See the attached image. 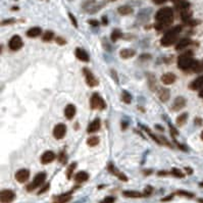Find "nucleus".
<instances>
[{
  "mask_svg": "<svg viewBox=\"0 0 203 203\" xmlns=\"http://www.w3.org/2000/svg\"><path fill=\"white\" fill-rule=\"evenodd\" d=\"M182 31V26L173 27L171 30L166 31L160 40V43L163 47H169L171 45L175 44L178 40V36Z\"/></svg>",
  "mask_w": 203,
  "mask_h": 203,
  "instance_id": "f257e3e1",
  "label": "nucleus"
},
{
  "mask_svg": "<svg viewBox=\"0 0 203 203\" xmlns=\"http://www.w3.org/2000/svg\"><path fill=\"white\" fill-rule=\"evenodd\" d=\"M155 20L157 24L162 25L163 27L169 26L173 20V12L171 7H163L159 9L155 14Z\"/></svg>",
  "mask_w": 203,
  "mask_h": 203,
  "instance_id": "f03ea898",
  "label": "nucleus"
},
{
  "mask_svg": "<svg viewBox=\"0 0 203 203\" xmlns=\"http://www.w3.org/2000/svg\"><path fill=\"white\" fill-rule=\"evenodd\" d=\"M195 63L196 60L193 58V53L191 51H188V52L180 55L179 58H178V67L182 70H193Z\"/></svg>",
  "mask_w": 203,
  "mask_h": 203,
  "instance_id": "7ed1b4c3",
  "label": "nucleus"
},
{
  "mask_svg": "<svg viewBox=\"0 0 203 203\" xmlns=\"http://www.w3.org/2000/svg\"><path fill=\"white\" fill-rule=\"evenodd\" d=\"M46 177H47L46 173H44V171L37 173V175L35 176L34 180L32 181V183L29 184V185L27 186V190H28L29 192H31V191H34L37 188H39L40 186H42L43 184H44V182L46 181Z\"/></svg>",
  "mask_w": 203,
  "mask_h": 203,
  "instance_id": "20e7f679",
  "label": "nucleus"
},
{
  "mask_svg": "<svg viewBox=\"0 0 203 203\" xmlns=\"http://www.w3.org/2000/svg\"><path fill=\"white\" fill-rule=\"evenodd\" d=\"M90 105L92 109H99V110H103L106 108V103L103 100V98L97 93H94L90 99Z\"/></svg>",
  "mask_w": 203,
  "mask_h": 203,
  "instance_id": "39448f33",
  "label": "nucleus"
},
{
  "mask_svg": "<svg viewBox=\"0 0 203 203\" xmlns=\"http://www.w3.org/2000/svg\"><path fill=\"white\" fill-rule=\"evenodd\" d=\"M22 45H24V42H22V38H20L18 35L12 36L11 39L9 40V42H8V47H9V49L12 51L20 50L22 47Z\"/></svg>",
  "mask_w": 203,
  "mask_h": 203,
  "instance_id": "423d86ee",
  "label": "nucleus"
},
{
  "mask_svg": "<svg viewBox=\"0 0 203 203\" xmlns=\"http://www.w3.org/2000/svg\"><path fill=\"white\" fill-rule=\"evenodd\" d=\"M83 72H84L85 79H86V83L89 87H95L98 85V80L94 77V74H92L89 68L84 67L83 68Z\"/></svg>",
  "mask_w": 203,
  "mask_h": 203,
  "instance_id": "0eeeda50",
  "label": "nucleus"
},
{
  "mask_svg": "<svg viewBox=\"0 0 203 203\" xmlns=\"http://www.w3.org/2000/svg\"><path fill=\"white\" fill-rule=\"evenodd\" d=\"M15 198V193L12 190H2L0 193V201L1 203H11Z\"/></svg>",
  "mask_w": 203,
  "mask_h": 203,
  "instance_id": "6e6552de",
  "label": "nucleus"
},
{
  "mask_svg": "<svg viewBox=\"0 0 203 203\" xmlns=\"http://www.w3.org/2000/svg\"><path fill=\"white\" fill-rule=\"evenodd\" d=\"M67 134V126L65 124H57L53 129V136L57 140H60Z\"/></svg>",
  "mask_w": 203,
  "mask_h": 203,
  "instance_id": "1a4fd4ad",
  "label": "nucleus"
},
{
  "mask_svg": "<svg viewBox=\"0 0 203 203\" xmlns=\"http://www.w3.org/2000/svg\"><path fill=\"white\" fill-rule=\"evenodd\" d=\"M15 180L18 182V183H26L27 181L30 178V171L27 169H18V171L15 173V176H14Z\"/></svg>",
  "mask_w": 203,
  "mask_h": 203,
  "instance_id": "9d476101",
  "label": "nucleus"
},
{
  "mask_svg": "<svg viewBox=\"0 0 203 203\" xmlns=\"http://www.w3.org/2000/svg\"><path fill=\"white\" fill-rule=\"evenodd\" d=\"M107 169H108V171L111 173V175L115 176L117 178H119L121 181L123 182H127L128 181V177L125 175L124 173H122V171H119V169H117V167L113 165V163H108V166H107Z\"/></svg>",
  "mask_w": 203,
  "mask_h": 203,
  "instance_id": "9b49d317",
  "label": "nucleus"
},
{
  "mask_svg": "<svg viewBox=\"0 0 203 203\" xmlns=\"http://www.w3.org/2000/svg\"><path fill=\"white\" fill-rule=\"evenodd\" d=\"M55 158H56V155L53 151H46L41 156V162L42 164H48V163L52 162Z\"/></svg>",
  "mask_w": 203,
  "mask_h": 203,
  "instance_id": "f8f14e48",
  "label": "nucleus"
},
{
  "mask_svg": "<svg viewBox=\"0 0 203 203\" xmlns=\"http://www.w3.org/2000/svg\"><path fill=\"white\" fill-rule=\"evenodd\" d=\"M177 80V77H176L175 74L173 72H166V74H162L161 77V82L163 83L164 85H171L176 82Z\"/></svg>",
  "mask_w": 203,
  "mask_h": 203,
  "instance_id": "ddd939ff",
  "label": "nucleus"
},
{
  "mask_svg": "<svg viewBox=\"0 0 203 203\" xmlns=\"http://www.w3.org/2000/svg\"><path fill=\"white\" fill-rule=\"evenodd\" d=\"M185 105H186V99L182 96H179L175 99V101H173V110H175V111L181 110L182 108L185 107Z\"/></svg>",
  "mask_w": 203,
  "mask_h": 203,
  "instance_id": "4468645a",
  "label": "nucleus"
},
{
  "mask_svg": "<svg viewBox=\"0 0 203 203\" xmlns=\"http://www.w3.org/2000/svg\"><path fill=\"white\" fill-rule=\"evenodd\" d=\"M101 128V122L99 119H95L94 121L92 122V123L90 124V125L88 126V128H87V132H88L89 134H92V133H95V132L99 131Z\"/></svg>",
  "mask_w": 203,
  "mask_h": 203,
  "instance_id": "2eb2a0df",
  "label": "nucleus"
},
{
  "mask_svg": "<svg viewBox=\"0 0 203 203\" xmlns=\"http://www.w3.org/2000/svg\"><path fill=\"white\" fill-rule=\"evenodd\" d=\"M190 89H192V90H198L200 91L201 89H203V74L200 77H198V78H196L195 80L193 81V82L190 84Z\"/></svg>",
  "mask_w": 203,
  "mask_h": 203,
  "instance_id": "dca6fc26",
  "label": "nucleus"
},
{
  "mask_svg": "<svg viewBox=\"0 0 203 203\" xmlns=\"http://www.w3.org/2000/svg\"><path fill=\"white\" fill-rule=\"evenodd\" d=\"M76 57L81 61H84V63H88L89 61V55L86 52V50L82 48H77L76 49Z\"/></svg>",
  "mask_w": 203,
  "mask_h": 203,
  "instance_id": "f3484780",
  "label": "nucleus"
},
{
  "mask_svg": "<svg viewBox=\"0 0 203 203\" xmlns=\"http://www.w3.org/2000/svg\"><path fill=\"white\" fill-rule=\"evenodd\" d=\"M76 112H77V109L74 104L67 105V107H65V115L67 119H74V117L76 115Z\"/></svg>",
  "mask_w": 203,
  "mask_h": 203,
  "instance_id": "a211bd4d",
  "label": "nucleus"
},
{
  "mask_svg": "<svg viewBox=\"0 0 203 203\" xmlns=\"http://www.w3.org/2000/svg\"><path fill=\"white\" fill-rule=\"evenodd\" d=\"M191 44H192V41L190 40V39H188V38L181 39V40L177 43V45H176V50H184V49H186Z\"/></svg>",
  "mask_w": 203,
  "mask_h": 203,
  "instance_id": "6ab92c4d",
  "label": "nucleus"
},
{
  "mask_svg": "<svg viewBox=\"0 0 203 203\" xmlns=\"http://www.w3.org/2000/svg\"><path fill=\"white\" fill-rule=\"evenodd\" d=\"M169 96H171V92H169V89L162 88L158 91V98L160 99V101H162V102H166L169 99Z\"/></svg>",
  "mask_w": 203,
  "mask_h": 203,
  "instance_id": "aec40b11",
  "label": "nucleus"
},
{
  "mask_svg": "<svg viewBox=\"0 0 203 203\" xmlns=\"http://www.w3.org/2000/svg\"><path fill=\"white\" fill-rule=\"evenodd\" d=\"M88 179H89V175L86 173V171H79V173L74 176V181L79 184L88 181Z\"/></svg>",
  "mask_w": 203,
  "mask_h": 203,
  "instance_id": "412c9836",
  "label": "nucleus"
},
{
  "mask_svg": "<svg viewBox=\"0 0 203 203\" xmlns=\"http://www.w3.org/2000/svg\"><path fill=\"white\" fill-rule=\"evenodd\" d=\"M42 34V30L39 27H34V28H31L30 30L27 32V36L29 38H36V37L40 36Z\"/></svg>",
  "mask_w": 203,
  "mask_h": 203,
  "instance_id": "4be33fe9",
  "label": "nucleus"
},
{
  "mask_svg": "<svg viewBox=\"0 0 203 203\" xmlns=\"http://www.w3.org/2000/svg\"><path fill=\"white\" fill-rule=\"evenodd\" d=\"M123 195L127 198H141L144 196V194L138 191H124Z\"/></svg>",
  "mask_w": 203,
  "mask_h": 203,
  "instance_id": "5701e85b",
  "label": "nucleus"
},
{
  "mask_svg": "<svg viewBox=\"0 0 203 203\" xmlns=\"http://www.w3.org/2000/svg\"><path fill=\"white\" fill-rule=\"evenodd\" d=\"M135 54H136V52L133 49H123V50H121V52H119L121 57H123V58H125V59L131 58V57H133Z\"/></svg>",
  "mask_w": 203,
  "mask_h": 203,
  "instance_id": "b1692460",
  "label": "nucleus"
},
{
  "mask_svg": "<svg viewBox=\"0 0 203 203\" xmlns=\"http://www.w3.org/2000/svg\"><path fill=\"white\" fill-rule=\"evenodd\" d=\"M147 77H148L149 88H150L152 91H154V89L156 88V79H155V76L152 74H147Z\"/></svg>",
  "mask_w": 203,
  "mask_h": 203,
  "instance_id": "393cba45",
  "label": "nucleus"
},
{
  "mask_svg": "<svg viewBox=\"0 0 203 203\" xmlns=\"http://www.w3.org/2000/svg\"><path fill=\"white\" fill-rule=\"evenodd\" d=\"M119 12L122 14V15H128V14L133 13V8H132L131 6L124 5V6H121V7L119 8Z\"/></svg>",
  "mask_w": 203,
  "mask_h": 203,
  "instance_id": "a878e982",
  "label": "nucleus"
},
{
  "mask_svg": "<svg viewBox=\"0 0 203 203\" xmlns=\"http://www.w3.org/2000/svg\"><path fill=\"white\" fill-rule=\"evenodd\" d=\"M190 7V3L187 1H183V2H180V3H177L176 4V8L180 11H185V10H188Z\"/></svg>",
  "mask_w": 203,
  "mask_h": 203,
  "instance_id": "bb28decb",
  "label": "nucleus"
},
{
  "mask_svg": "<svg viewBox=\"0 0 203 203\" xmlns=\"http://www.w3.org/2000/svg\"><path fill=\"white\" fill-rule=\"evenodd\" d=\"M181 18H182V20H183L185 22H191L192 12L190 11L189 9H188V10H185V11H182V12H181Z\"/></svg>",
  "mask_w": 203,
  "mask_h": 203,
  "instance_id": "cd10ccee",
  "label": "nucleus"
},
{
  "mask_svg": "<svg viewBox=\"0 0 203 203\" xmlns=\"http://www.w3.org/2000/svg\"><path fill=\"white\" fill-rule=\"evenodd\" d=\"M53 38H54V33H53L52 31H46L42 36V40L44 41V42H49V41H51Z\"/></svg>",
  "mask_w": 203,
  "mask_h": 203,
  "instance_id": "c85d7f7f",
  "label": "nucleus"
},
{
  "mask_svg": "<svg viewBox=\"0 0 203 203\" xmlns=\"http://www.w3.org/2000/svg\"><path fill=\"white\" fill-rule=\"evenodd\" d=\"M187 119H188L187 113H182L181 115H179V117H177V119H176V123H177L178 126H183L184 124L186 123Z\"/></svg>",
  "mask_w": 203,
  "mask_h": 203,
  "instance_id": "c756f323",
  "label": "nucleus"
},
{
  "mask_svg": "<svg viewBox=\"0 0 203 203\" xmlns=\"http://www.w3.org/2000/svg\"><path fill=\"white\" fill-rule=\"evenodd\" d=\"M121 37H122V32L119 30V29H115V30H113L112 33H111L110 39L112 42H117Z\"/></svg>",
  "mask_w": 203,
  "mask_h": 203,
  "instance_id": "7c9ffc66",
  "label": "nucleus"
},
{
  "mask_svg": "<svg viewBox=\"0 0 203 203\" xmlns=\"http://www.w3.org/2000/svg\"><path fill=\"white\" fill-rule=\"evenodd\" d=\"M122 100L124 101L125 103H131L132 101V96L131 94H130L129 92H127V91H123V94H122Z\"/></svg>",
  "mask_w": 203,
  "mask_h": 203,
  "instance_id": "2f4dec72",
  "label": "nucleus"
},
{
  "mask_svg": "<svg viewBox=\"0 0 203 203\" xmlns=\"http://www.w3.org/2000/svg\"><path fill=\"white\" fill-rule=\"evenodd\" d=\"M99 143V138L98 137H91V138L88 139V141H87V144L89 145V146L91 147H94L96 146V145H98Z\"/></svg>",
  "mask_w": 203,
  "mask_h": 203,
  "instance_id": "473e14b6",
  "label": "nucleus"
},
{
  "mask_svg": "<svg viewBox=\"0 0 203 203\" xmlns=\"http://www.w3.org/2000/svg\"><path fill=\"white\" fill-rule=\"evenodd\" d=\"M77 167V163L74 162L67 167V178L68 180L72 179V171H74V169Z\"/></svg>",
  "mask_w": 203,
  "mask_h": 203,
  "instance_id": "72a5a7b5",
  "label": "nucleus"
},
{
  "mask_svg": "<svg viewBox=\"0 0 203 203\" xmlns=\"http://www.w3.org/2000/svg\"><path fill=\"white\" fill-rule=\"evenodd\" d=\"M177 194H178V195H180V196H183V197H187V198L195 197V195H194L193 193H191V192H188V191H184V190H180V191H178Z\"/></svg>",
  "mask_w": 203,
  "mask_h": 203,
  "instance_id": "f704fd0d",
  "label": "nucleus"
},
{
  "mask_svg": "<svg viewBox=\"0 0 203 203\" xmlns=\"http://www.w3.org/2000/svg\"><path fill=\"white\" fill-rule=\"evenodd\" d=\"M193 72H203V60L202 61H196L195 67H193Z\"/></svg>",
  "mask_w": 203,
  "mask_h": 203,
  "instance_id": "c9c22d12",
  "label": "nucleus"
},
{
  "mask_svg": "<svg viewBox=\"0 0 203 203\" xmlns=\"http://www.w3.org/2000/svg\"><path fill=\"white\" fill-rule=\"evenodd\" d=\"M58 160H59V162H61L63 164H65V163H67V153L65 152V151H61L60 153H59V155H58Z\"/></svg>",
  "mask_w": 203,
  "mask_h": 203,
  "instance_id": "e433bc0d",
  "label": "nucleus"
},
{
  "mask_svg": "<svg viewBox=\"0 0 203 203\" xmlns=\"http://www.w3.org/2000/svg\"><path fill=\"white\" fill-rule=\"evenodd\" d=\"M142 128H143V129H144V130H145V131H146V132H147V133H148V135H149V136H150V137H151V138H152V139H153V140H154V141H155V142H156V143H157V144H159V145H160V144H161V141H159V140H158V138H157V137H156V136H154V135H153V134H152V133H151V131H150V130H149V129H148V128H146V127H143V126H142Z\"/></svg>",
  "mask_w": 203,
  "mask_h": 203,
  "instance_id": "4c0bfd02",
  "label": "nucleus"
},
{
  "mask_svg": "<svg viewBox=\"0 0 203 203\" xmlns=\"http://www.w3.org/2000/svg\"><path fill=\"white\" fill-rule=\"evenodd\" d=\"M171 175L175 176V177H177V178H184V177H185V175H184V173L178 169H171Z\"/></svg>",
  "mask_w": 203,
  "mask_h": 203,
  "instance_id": "58836bf2",
  "label": "nucleus"
},
{
  "mask_svg": "<svg viewBox=\"0 0 203 203\" xmlns=\"http://www.w3.org/2000/svg\"><path fill=\"white\" fill-rule=\"evenodd\" d=\"M114 202H115L114 197H112V196H107V197H105L100 203H114Z\"/></svg>",
  "mask_w": 203,
  "mask_h": 203,
  "instance_id": "ea45409f",
  "label": "nucleus"
},
{
  "mask_svg": "<svg viewBox=\"0 0 203 203\" xmlns=\"http://www.w3.org/2000/svg\"><path fill=\"white\" fill-rule=\"evenodd\" d=\"M153 192V188L151 186H147L145 188V191H144V196H150Z\"/></svg>",
  "mask_w": 203,
  "mask_h": 203,
  "instance_id": "a19ab883",
  "label": "nucleus"
},
{
  "mask_svg": "<svg viewBox=\"0 0 203 203\" xmlns=\"http://www.w3.org/2000/svg\"><path fill=\"white\" fill-rule=\"evenodd\" d=\"M68 16H70V20H72V25H74L76 28H78V22H77V20H76V18L74 16V14L72 13H68Z\"/></svg>",
  "mask_w": 203,
  "mask_h": 203,
  "instance_id": "79ce46f5",
  "label": "nucleus"
},
{
  "mask_svg": "<svg viewBox=\"0 0 203 203\" xmlns=\"http://www.w3.org/2000/svg\"><path fill=\"white\" fill-rule=\"evenodd\" d=\"M49 188H50V185H49V184H46V185H45L44 187H43L42 189H41L40 191L38 192V195H40V194H43V193H45V192H47L49 190Z\"/></svg>",
  "mask_w": 203,
  "mask_h": 203,
  "instance_id": "37998d69",
  "label": "nucleus"
},
{
  "mask_svg": "<svg viewBox=\"0 0 203 203\" xmlns=\"http://www.w3.org/2000/svg\"><path fill=\"white\" fill-rule=\"evenodd\" d=\"M55 42L58 43L59 45H65V43H67V42H65V39L60 38V37H56V38H55Z\"/></svg>",
  "mask_w": 203,
  "mask_h": 203,
  "instance_id": "c03bdc74",
  "label": "nucleus"
},
{
  "mask_svg": "<svg viewBox=\"0 0 203 203\" xmlns=\"http://www.w3.org/2000/svg\"><path fill=\"white\" fill-rule=\"evenodd\" d=\"M15 22V20H13V18H10V20H3V22H1L2 26H5V25H10V24H13V22Z\"/></svg>",
  "mask_w": 203,
  "mask_h": 203,
  "instance_id": "a18cd8bd",
  "label": "nucleus"
},
{
  "mask_svg": "<svg viewBox=\"0 0 203 203\" xmlns=\"http://www.w3.org/2000/svg\"><path fill=\"white\" fill-rule=\"evenodd\" d=\"M173 198V194H171V195H169V196H166V197L162 198V199H161V201H162V202H166V201H169V200H171Z\"/></svg>",
  "mask_w": 203,
  "mask_h": 203,
  "instance_id": "49530a36",
  "label": "nucleus"
},
{
  "mask_svg": "<svg viewBox=\"0 0 203 203\" xmlns=\"http://www.w3.org/2000/svg\"><path fill=\"white\" fill-rule=\"evenodd\" d=\"M89 24H90L91 26H93V27H98L99 22H97V20H89Z\"/></svg>",
  "mask_w": 203,
  "mask_h": 203,
  "instance_id": "de8ad7c7",
  "label": "nucleus"
},
{
  "mask_svg": "<svg viewBox=\"0 0 203 203\" xmlns=\"http://www.w3.org/2000/svg\"><path fill=\"white\" fill-rule=\"evenodd\" d=\"M151 55L150 54H142L140 56V59H150Z\"/></svg>",
  "mask_w": 203,
  "mask_h": 203,
  "instance_id": "09e8293b",
  "label": "nucleus"
},
{
  "mask_svg": "<svg viewBox=\"0 0 203 203\" xmlns=\"http://www.w3.org/2000/svg\"><path fill=\"white\" fill-rule=\"evenodd\" d=\"M153 2H154L155 4H162V3H164V2H166V0H152Z\"/></svg>",
  "mask_w": 203,
  "mask_h": 203,
  "instance_id": "8fccbe9b",
  "label": "nucleus"
},
{
  "mask_svg": "<svg viewBox=\"0 0 203 203\" xmlns=\"http://www.w3.org/2000/svg\"><path fill=\"white\" fill-rule=\"evenodd\" d=\"M111 74H112V77H114V79H115V82L117 83H119V79H117V72H115V70H111Z\"/></svg>",
  "mask_w": 203,
  "mask_h": 203,
  "instance_id": "3c124183",
  "label": "nucleus"
},
{
  "mask_svg": "<svg viewBox=\"0 0 203 203\" xmlns=\"http://www.w3.org/2000/svg\"><path fill=\"white\" fill-rule=\"evenodd\" d=\"M185 169H186V171H188V173H189V175H192V173H193V171H192L190 167H185Z\"/></svg>",
  "mask_w": 203,
  "mask_h": 203,
  "instance_id": "603ef678",
  "label": "nucleus"
},
{
  "mask_svg": "<svg viewBox=\"0 0 203 203\" xmlns=\"http://www.w3.org/2000/svg\"><path fill=\"white\" fill-rule=\"evenodd\" d=\"M171 2H173L175 4H177V3H180V2H183V1H186V0H171Z\"/></svg>",
  "mask_w": 203,
  "mask_h": 203,
  "instance_id": "864d4df0",
  "label": "nucleus"
},
{
  "mask_svg": "<svg viewBox=\"0 0 203 203\" xmlns=\"http://www.w3.org/2000/svg\"><path fill=\"white\" fill-rule=\"evenodd\" d=\"M102 22H103V25H107V18H106V16H103V18H102Z\"/></svg>",
  "mask_w": 203,
  "mask_h": 203,
  "instance_id": "5fc2aeb1",
  "label": "nucleus"
},
{
  "mask_svg": "<svg viewBox=\"0 0 203 203\" xmlns=\"http://www.w3.org/2000/svg\"><path fill=\"white\" fill-rule=\"evenodd\" d=\"M151 173H152V171L151 169H149V171H144V175H151Z\"/></svg>",
  "mask_w": 203,
  "mask_h": 203,
  "instance_id": "6e6d98bb",
  "label": "nucleus"
},
{
  "mask_svg": "<svg viewBox=\"0 0 203 203\" xmlns=\"http://www.w3.org/2000/svg\"><path fill=\"white\" fill-rule=\"evenodd\" d=\"M199 96L203 98V89H201V90L199 91Z\"/></svg>",
  "mask_w": 203,
  "mask_h": 203,
  "instance_id": "4d7b16f0",
  "label": "nucleus"
},
{
  "mask_svg": "<svg viewBox=\"0 0 203 203\" xmlns=\"http://www.w3.org/2000/svg\"><path fill=\"white\" fill-rule=\"evenodd\" d=\"M127 123H123V130H125L126 128H127Z\"/></svg>",
  "mask_w": 203,
  "mask_h": 203,
  "instance_id": "13d9d810",
  "label": "nucleus"
},
{
  "mask_svg": "<svg viewBox=\"0 0 203 203\" xmlns=\"http://www.w3.org/2000/svg\"><path fill=\"white\" fill-rule=\"evenodd\" d=\"M198 202H199V203H203V199H201V198H200V199H198Z\"/></svg>",
  "mask_w": 203,
  "mask_h": 203,
  "instance_id": "bf43d9fd",
  "label": "nucleus"
},
{
  "mask_svg": "<svg viewBox=\"0 0 203 203\" xmlns=\"http://www.w3.org/2000/svg\"><path fill=\"white\" fill-rule=\"evenodd\" d=\"M200 137H201V139H202V140H203V132H202V133H201V135H200Z\"/></svg>",
  "mask_w": 203,
  "mask_h": 203,
  "instance_id": "052dcab7",
  "label": "nucleus"
},
{
  "mask_svg": "<svg viewBox=\"0 0 203 203\" xmlns=\"http://www.w3.org/2000/svg\"><path fill=\"white\" fill-rule=\"evenodd\" d=\"M199 185H200V187H203V182H202V183H200Z\"/></svg>",
  "mask_w": 203,
  "mask_h": 203,
  "instance_id": "680f3d73",
  "label": "nucleus"
},
{
  "mask_svg": "<svg viewBox=\"0 0 203 203\" xmlns=\"http://www.w3.org/2000/svg\"><path fill=\"white\" fill-rule=\"evenodd\" d=\"M111 1H115V0H111Z\"/></svg>",
  "mask_w": 203,
  "mask_h": 203,
  "instance_id": "e2e57ef3",
  "label": "nucleus"
}]
</instances>
